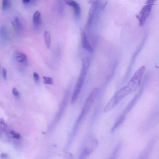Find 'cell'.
<instances>
[{"label": "cell", "mask_w": 159, "mask_h": 159, "mask_svg": "<svg viewBox=\"0 0 159 159\" xmlns=\"http://www.w3.org/2000/svg\"><path fill=\"white\" fill-rule=\"evenodd\" d=\"M22 2L25 4H27L29 3L31 0H22Z\"/></svg>", "instance_id": "27"}, {"label": "cell", "mask_w": 159, "mask_h": 159, "mask_svg": "<svg viewBox=\"0 0 159 159\" xmlns=\"http://www.w3.org/2000/svg\"><path fill=\"white\" fill-rule=\"evenodd\" d=\"M20 137V134L18 133H16L13 135V137L15 138H18Z\"/></svg>", "instance_id": "24"}, {"label": "cell", "mask_w": 159, "mask_h": 159, "mask_svg": "<svg viewBox=\"0 0 159 159\" xmlns=\"http://www.w3.org/2000/svg\"><path fill=\"white\" fill-rule=\"evenodd\" d=\"M64 1L66 4L73 8L75 17L77 19H79L81 14V9L79 4L74 0H65Z\"/></svg>", "instance_id": "6"}, {"label": "cell", "mask_w": 159, "mask_h": 159, "mask_svg": "<svg viewBox=\"0 0 159 159\" xmlns=\"http://www.w3.org/2000/svg\"><path fill=\"white\" fill-rule=\"evenodd\" d=\"M15 24L16 29L19 30H22L23 26L22 23L18 17H16L15 19Z\"/></svg>", "instance_id": "16"}, {"label": "cell", "mask_w": 159, "mask_h": 159, "mask_svg": "<svg viewBox=\"0 0 159 159\" xmlns=\"http://www.w3.org/2000/svg\"><path fill=\"white\" fill-rule=\"evenodd\" d=\"M120 144H118L116 147L115 149V150L114 151V152L113 153V154L112 155V158H114V157H115V156L116 155V154L118 153V151H119V149L120 147Z\"/></svg>", "instance_id": "20"}, {"label": "cell", "mask_w": 159, "mask_h": 159, "mask_svg": "<svg viewBox=\"0 0 159 159\" xmlns=\"http://www.w3.org/2000/svg\"><path fill=\"white\" fill-rule=\"evenodd\" d=\"M44 39L46 47L49 48H50L51 43V34L49 32L46 31L44 34Z\"/></svg>", "instance_id": "14"}, {"label": "cell", "mask_w": 159, "mask_h": 159, "mask_svg": "<svg viewBox=\"0 0 159 159\" xmlns=\"http://www.w3.org/2000/svg\"><path fill=\"white\" fill-rule=\"evenodd\" d=\"M7 157V155L5 153H3L1 154L0 157L2 158H5Z\"/></svg>", "instance_id": "25"}, {"label": "cell", "mask_w": 159, "mask_h": 159, "mask_svg": "<svg viewBox=\"0 0 159 159\" xmlns=\"http://www.w3.org/2000/svg\"><path fill=\"white\" fill-rule=\"evenodd\" d=\"M12 92L13 94L15 96H17L19 95V93L18 91L15 87H13L12 88Z\"/></svg>", "instance_id": "22"}, {"label": "cell", "mask_w": 159, "mask_h": 159, "mask_svg": "<svg viewBox=\"0 0 159 159\" xmlns=\"http://www.w3.org/2000/svg\"><path fill=\"white\" fill-rule=\"evenodd\" d=\"M33 21L34 25L36 26H39L41 22V17L40 12L36 11L34 13L33 16Z\"/></svg>", "instance_id": "11"}, {"label": "cell", "mask_w": 159, "mask_h": 159, "mask_svg": "<svg viewBox=\"0 0 159 159\" xmlns=\"http://www.w3.org/2000/svg\"><path fill=\"white\" fill-rule=\"evenodd\" d=\"M10 0H2V9L3 10H7L10 7Z\"/></svg>", "instance_id": "17"}, {"label": "cell", "mask_w": 159, "mask_h": 159, "mask_svg": "<svg viewBox=\"0 0 159 159\" xmlns=\"http://www.w3.org/2000/svg\"><path fill=\"white\" fill-rule=\"evenodd\" d=\"M15 57L18 62L24 65H26L28 63V61L26 55L24 53L18 52L16 53Z\"/></svg>", "instance_id": "10"}, {"label": "cell", "mask_w": 159, "mask_h": 159, "mask_svg": "<svg viewBox=\"0 0 159 159\" xmlns=\"http://www.w3.org/2000/svg\"><path fill=\"white\" fill-rule=\"evenodd\" d=\"M98 144L97 140L93 139L91 141L89 146L84 148L80 156V159H84L87 157L95 148Z\"/></svg>", "instance_id": "5"}, {"label": "cell", "mask_w": 159, "mask_h": 159, "mask_svg": "<svg viewBox=\"0 0 159 159\" xmlns=\"http://www.w3.org/2000/svg\"><path fill=\"white\" fill-rule=\"evenodd\" d=\"M98 1L95 0L89 9L87 19V24L89 25H91L93 22L95 12L98 6Z\"/></svg>", "instance_id": "8"}, {"label": "cell", "mask_w": 159, "mask_h": 159, "mask_svg": "<svg viewBox=\"0 0 159 159\" xmlns=\"http://www.w3.org/2000/svg\"><path fill=\"white\" fill-rule=\"evenodd\" d=\"M153 5L146 4L142 7L139 14L136 16L139 20L140 26H143L144 24L146 19L149 16Z\"/></svg>", "instance_id": "3"}, {"label": "cell", "mask_w": 159, "mask_h": 159, "mask_svg": "<svg viewBox=\"0 0 159 159\" xmlns=\"http://www.w3.org/2000/svg\"><path fill=\"white\" fill-rule=\"evenodd\" d=\"M0 124L1 125H5L4 121L2 118H0Z\"/></svg>", "instance_id": "26"}, {"label": "cell", "mask_w": 159, "mask_h": 159, "mask_svg": "<svg viewBox=\"0 0 159 159\" xmlns=\"http://www.w3.org/2000/svg\"><path fill=\"white\" fill-rule=\"evenodd\" d=\"M2 72L3 78L5 80L7 78V70L5 68L3 67L2 68Z\"/></svg>", "instance_id": "21"}, {"label": "cell", "mask_w": 159, "mask_h": 159, "mask_svg": "<svg viewBox=\"0 0 159 159\" xmlns=\"http://www.w3.org/2000/svg\"><path fill=\"white\" fill-rule=\"evenodd\" d=\"M125 118V114H122L116 121L114 127L112 129L113 131L115 129L118 127L124 121Z\"/></svg>", "instance_id": "15"}, {"label": "cell", "mask_w": 159, "mask_h": 159, "mask_svg": "<svg viewBox=\"0 0 159 159\" xmlns=\"http://www.w3.org/2000/svg\"><path fill=\"white\" fill-rule=\"evenodd\" d=\"M89 68L88 66L83 65L80 75L72 95L71 103H74L75 102L80 94Z\"/></svg>", "instance_id": "2"}, {"label": "cell", "mask_w": 159, "mask_h": 159, "mask_svg": "<svg viewBox=\"0 0 159 159\" xmlns=\"http://www.w3.org/2000/svg\"><path fill=\"white\" fill-rule=\"evenodd\" d=\"M33 76L35 82L38 83L39 80V74L36 72H34L33 73Z\"/></svg>", "instance_id": "19"}, {"label": "cell", "mask_w": 159, "mask_h": 159, "mask_svg": "<svg viewBox=\"0 0 159 159\" xmlns=\"http://www.w3.org/2000/svg\"><path fill=\"white\" fill-rule=\"evenodd\" d=\"M0 36L1 40L3 43H5L8 41V34L7 29L5 27L2 26L1 29Z\"/></svg>", "instance_id": "13"}, {"label": "cell", "mask_w": 159, "mask_h": 159, "mask_svg": "<svg viewBox=\"0 0 159 159\" xmlns=\"http://www.w3.org/2000/svg\"><path fill=\"white\" fill-rule=\"evenodd\" d=\"M10 133L11 134L13 135L16 133V132L13 130H11L10 132Z\"/></svg>", "instance_id": "30"}, {"label": "cell", "mask_w": 159, "mask_h": 159, "mask_svg": "<svg viewBox=\"0 0 159 159\" xmlns=\"http://www.w3.org/2000/svg\"><path fill=\"white\" fill-rule=\"evenodd\" d=\"M98 91L97 89H94L93 90L86 100L82 110L86 113L89 111L95 100Z\"/></svg>", "instance_id": "4"}, {"label": "cell", "mask_w": 159, "mask_h": 159, "mask_svg": "<svg viewBox=\"0 0 159 159\" xmlns=\"http://www.w3.org/2000/svg\"><path fill=\"white\" fill-rule=\"evenodd\" d=\"M131 93L127 86L120 89L114 96L116 104H117L124 97Z\"/></svg>", "instance_id": "7"}, {"label": "cell", "mask_w": 159, "mask_h": 159, "mask_svg": "<svg viewBox=\"0 0 159 159\" xmlns=\"http://www.w3.org/2000/svg\"><path fill=\"white\" fill-rule=\"evenodd\" d=\"M107 1H105V3H104V5H103V6H102V10H103L104 9L105 7V6H106V5L107 4Z\"/></svg>", "instance_id": "28"}, {"label": "cell", "mask_w": 159, "mask_h": 159, "mask_svg": "<svg viewBox=\"0 0 159 159\" xmlns=\"http://www.w3.org/2000/svg\"><path fill=\"white\" fill-rule=\"evenodd\" d=\"M81 43L83 48L89 52H93V48L88 41L86 34L84 30L81 33Z\"/></svg>", "instance_id": "9"}, {"label": "cell", "mask_w": 159, "mask_h": 159, "mask_svg": "<svg viewBox=\"0 0 159 159\" xmlns=\"http://www.w3.org/2000/svg\"><path fill=\"white\" fill-rule=\"evenodd\" d=\"M157 0H147L145 3L146 4H151L154 5V3Z\"/></svg>", "instance_id": "23"}, {"label": "cell", "mask_w": 159, "mask_h": 159, "mask_svg": "<svg viewBox=\"0 0 159 159\" xmlns=\"http://www.w3.org/2000/svg\"><path fill=\"white\" fill-rule=\"evenodd\" d=\"M43 83L45 84L53 85L54 84V81L53 79L50 77L43 76Z\"/></svg>", "instance_id": "18"}, {"label": "cell", "mask_w": 159, "mask_h": 159, "mask_svg": "<svg viewBox=\"0 0 159 159\" xmlns=\"http://www.w3.org/2000/svg\"><path fill=\"white\" fill-rule=\"evenodd\" d=\"M116 104L114 96L108 102L104 108L103 111L106 113L110 111Z\"/></svg>", "instance_id": "12"}, {"label": "cell", "mask_w": 159, "mask_h": 159, "mask_svg": "<svg viewBox=\"0 0 159 159\" xmlns=\"http://www.w3.org/2000/svg\"><path fill=\"white\" fill-rule=\"evenodd\" d=\"M145 70L144 66H141L136 71L129 81L127 86L131 93L135 91L140 85Z\"/></svg>", "instance_id": "1"}, {"label": "cell", "mask_w": 159, "mask_h": 159, "mask_svg": "<svg viewBox=\"0 0 159 159\" xmlns=\"http://www.w3.org/2000/svg\"><path fill=\"white\" fill-rule=\"evenodd\" d=\"M94 1H94L93 0H88V2L89 3H90V4L92 3V4L94 2Z\"/></svg>", "instance_id": "29"}]
</instances>
